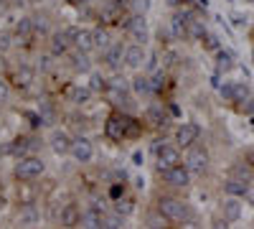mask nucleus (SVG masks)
<instances>
[{"instance_id":"f3484780","label":"nucleus","mask_w":254,"mask_h":229,"mask_svg":"<svg viewBox=\"0 0 254 229\" xmlns=\"http://www.w3.org/2000/svg\"><path fill=\"white\" fill-rule=\"evenodd\" d=\"M71 135L66 133V130H54L51 133V138H49V145H51V151L56 153V155H69L71 153Z\"/></svg>"},{"instance_id":"412c9836","label":"nucleus","mask_w":254,"mask_h":229,"mask_svg":"<svg viewBox=\"0 0 254 229\" xmlns=\"http://www.w3.org/2000/svg\"><path fill=\"white\" fill-rule=\"evenodd\" d=\"M221 214H224V219H226V222H237V219L242 217V204H239V196H229V194H226V199L221 201Z\"/></svg>"},{"instance_id":"39448f33","label":"nucleus","mask_w":254,"mask_h":229,"mask_svg":"<svg viewBox=\"0 0 254 229\" xmlns=\"http://www.w3.org/2000/svg\"><path fill=\"white\" fill-rule=\"evenodd\" d=\"M122 28L132 38V44H142V46L147 44V18H145V13H132L122 23Z\"/></svg>"},{"instance_id":"a19ab883","label":"nucleus","mask_w":254,"mask_h":229,"mask_svg":"<svg viewBox=\"0 0 254 229\" xmlns=\"http://www.w3.org/2000/svg\"><path fill=\"white\" fill-rule=\"evenodd\" d=\"M244 160L252 165V168H254V148H249V151H244Z\"/></svg>"},{"instance_id":"aec40b11","label":"nucleus","mask_w":254,"mask_h":229,"mask_svg":"<svg viewBox=\"0 0 254 229\" xmlns=\"http://www.w3.org/2000/svg\"><path fill=\"white\" fill-rule=\"evenodd\" d=\"M249 189H252V183L244 181V178H237V176H229L224 181V194H229V196L244 199V196H249Z\"/></svg>"},{"instance_id":"f03ea898","label":"nucleus","mask_w":254,"mask_h":229,"mask_svg":"<svg viewBox=\"0 0 254 229\" xmlns=\"http://www.w3.org/2000/svg\"><path fill=\"white\" fill-rule=\"evenodd\" d=\"M158 212H160L168 222H171V224H186L190 217H193L188 201L176 199V196H160V199H158Z\"/></svg>"},{"instance_id":"bb28decb","label":"nucleus","mask_w":254,"mask_h":229,"mask_svg":"<svg viewBox=\"0 0 254 229\" xmlns=\"http://www.w3.org/2000/svg\"><path fill=\"white\" fill-rule=\"evenodd\" d=\"M102 219H104V214L89 206L87 212H81V222H79V227H87V229H99V227H102Z\"/></svg>"},{"instance_id":"ea45409f","label":"nucleus","mask_w":254,"mask_h":229,"mask_svg":"<svg viewBox=\"0 0 254 229\" xmlns=\"http://www.w3.org/2000/svg\"><path fill=\"white\" fill-rule=\"evenodd\" d=\"M145 163V155H142V151H135L132 153V165H142Z\"/></svg>"},{"instance_id":"58836bf2","label":"nucleus","mask_w":254,"mask_h":229,"mask_svg":"<svg viewBox=\"0 0 254 229\" xmlns=\"http://www.w3.org/2000/svg\"><path fill=\"white\" fill-rule=\"evenodd\" d=\"M10 46H15L13 33H0V51H8Z\"/></svg>"},{"instance_id":"ddd939ff","label":"nucleus","mask_w":254,"mask_h":229,"mask_svg":"<svg viewBox=\"0 0 254 229\" xmlns=\"http://www.w3.org/2000/svg\"><path fill=\"white\" fill-rule=\"evenodd\" d=\"M92 97H94V92H92L89 84H71L66 89V99L71 102L74 107H87L92 102Z\"/></svg>"},{"instance_id":"c9c22d12","label":"nucleus","mask_w":254,"mask_h":229,"mask_svg":"<svg viewBox=\"0 0 254 229\" xmlns=\"http://www.w3.org/2000/svg\"><path fill=\"white\" fill-rule=\"evenodd\" d=\"M10 92H13L10 79H3V76H0V102H8V99H10Z\"/></svg>"},{"instance_id":"c03bdc74","label":"nucleus","mask_w":254,"mask_h":229,"mask_svg":"<svg viewBox=\"0 0 254 229\" xmlns=\"http://www.w3.org/2000/svg\"><path fill=\"white\" fill-rule=\"evenodd\" d=\"M66 3H79V0H66Z\"/></svg>"},{"instance_id":"79ce46f5","label":"nucleus","mask_w":254,"mask_h":229,"mask_svg":"<svg viewBox=\"0 0 254 229\" xmlns=\"http://www.w3.org/2000/svg\"><path fill=\"white\" fill-rule=\"evenodd\" d=\"M165 3L171 5V8H178V5H183V3H186V0H165Z\"/></svg>"},{"instance_id":"20e7f679","label":"nucleus","mask_w":254,"mask_h":229,"mask_svg":"<svg viewBox=\"0 0 254 229\" xmlns=\"http://www.w3.org/2000/svg\"><path fill=\"white\" fill-rule=\"evenodd\" d=\"M183 163L188 165V171L193 173V176H203L206 171H208V163H211V158H208V151L203 148V145H190V148H186V155H183Z\"/></svg>"},{"instance_id":"7ed1b4c3","label":"nucleus","mask_w":254,"mask_h":229,"mask_svg":"<svg viewBox=\"0 0 254 229\" xmlns=\"http://www.w3.org/2000/svg\"><path fill=\"white\" fill-rule=\"evenodd\" d=\"M46 173V160L31 153V155H23V158H18L15 165H13V176L15 181H36Z\"/></svg>"},{"instance_id":"6ab92c4d","label":"nucleus","mask_w":254,"mask_h":229,"mask_svg":"<svg viewBox=\"0 0 254 229\" xmlns=\"http://www.w3.org/2000/svg\"><path fill=\"white\" fill-rule=\"evenodd\" d=\"M33 79H36V72H33V67H28V64L15 67V72H13V76H10V81H13L15 89H28V87L33 84Z\"/></svg>"},{"instance_id":"4468645a","label":"nucleus","mask_w":254,"mask_h":229,"mask_svg":"<svg viewBox=\"0 0 254 229\" xmlns=\"http://www.w3.org/2000/svg\"><path fill=\"white\" fill-rule=\"evenodd\" d=\"M56 222H59V227H66V229L79 227V222H81V209H79L74 201L64 204V206H61V212L56 214Z\"/></svg>"},{"instance_id":"a878e982","label":"nucleus","mask_w":254,"mask_h":229,"mask_svg":"<svg viewBox=\"0 0 254 229\" xmlns=\"http://www.w3.org/2000/svg\"><path fill=\"white\" fill-rule=\"evenodd\" d=\"M69 61H71V69H74V72H89V69H92L89 54H84V51H79V49H74V54L69 51Z\"/></svg>"},{"instance_id":"f8f14e48","label":"nucleus","mask_w":254,"mask_h":229,"mask_svg":"<svg viewBox=\"0 0 254 229\" xmlns=\"http://www.w3.org/2000/svg\"><path fill=\"white\" fill-rule=\"evenodd\" d=\"M36 148H38V140H36L33 135H18V138L8 145V153L15 155V158H23V155L36 153Z\"/></svg>"},{"instance_id":"393cba45","label":"nucleus","mask_w":254,"mask_h":229,"mask_svg":"<svg viewBox=\"0 0 254 229\" xmlns=\"http://www.w3.org/2000/svg\"><path fill=\"white\" fill-rule=\"evenodd\" d=\"M130 87L137 97H153V84H150V76H145V74H137L135 79H130Z\"/></svg>"},{"instance_id":"1a4fd4ad","label":"nucleus","mask_w":254,"mask_h":229,"mask_svg":"<svg viewBox=\"0 0 254 229\" xmlns=\"http://www.w3.org/2000/svg\"><path fill=\"white\" fill-rule=\"evenodd\" d=\"M66 33L74 41V49L84 51V54H92L94 51V31L92 28H81V26H71L66 28Z\"/></svg>"},{"instance_id":"a211bd4d","label":"nucleus","mask_w":254,"mask_h":229,"mask_svg":"<svg viewBox=\"0 0 254 229\" xmlns=\"http://www.w3.org/2000/svg\"><path fill=\"white\" fill-rule=\"evenodd\" d=\"M145 59H147V54H145L142 44H130L125 49V67L127 69H142Z\"/></svg>"},{"instance_id":"7c9ffc66","label":"nucleus","mask_w":254,"mask_h":229,"mask_svg":"<svg viewBox=\"0 0 254 229\" xmlns=\"http://www.w3.org/2000/svg\"><path fill=\"white\" fill-rule=\"evenodd\" d=\"M165 81H168V74L165 72H153L150 74V84H153V92L155 94H163V89H165Z\"/></svg>"},{"instance_id":"0eeeda50","label":"nucleus","mask_w":254,"mask_h":229,"mask_svg":"<svg viewBox=\"0 0 254 229\" xmlns=\"http://www.w3.org/2000/svg\"><path fill=\"white\" fill-rule=\"evenodd\" d=\"M71 49H74V41H71V36L66 33V28H64V31H54V33L49 36V54H51V56H56V59L69 56Z\"/></svg>"},{"instance_id":"dca6fc26","label":"nucleus","mask_w":254,"mask_h":229,"mask_svg":"<svg viewBox=\"0 0 254 229\" xmlns=\"http://www.w3.org/2000/svg\"><path fill=\"white\" fill-rule=\"evenodd\" d=\"M125 49L127 46H122V44H112L107 51H102V64L112 72H120L125 64Z\"/></svg>"},{"instance_id":"2eb2a0df","label":"nucleus","mask_w":254,"mask_h":229,"mask_svg":"<svg viewBox=\"0 0 254 229\" xmlns=\"http://www.w3.org/2000/svg\"><path fill=\"white\" fill-rule=\"evenodd\" d=\"M155 158H158V171H163V168H171V165H178V163H183V158H181V151H178V145H163V148L155 153Z\"/></svg>"},{"instance_id":"423d86ee","label":"nucleus","mask_w":254,"mask_h":229,"mask_svg":"<svg viewBox=\"0 0 254 229\" xmlns=\"http://www.w3.org/2000/svg\"><path fill=\"white\" fill-rule=\"evenodd\" d=\"M160 176H163V181H165L168 186H173V189H188V186H190V178H193V173L188 171L186 163L171 165V168H163Z\"/></svg>"},{"instance_id":"4c0bfd02","label":"nucleus","mask_w":254,"mask_h":229,"mask_svg":"<svg viewBox=\"0 0 254 229\" xmlns=\"http://www.w3.org/2000/svg\"><path fill=\"white\" fill-rule=\"evenodd\" d=\"M168 224H171V222H168V219H165L160 212H158L155 217H150V219L145 222V227H168Z\"/></svg>"},{"instance_id":"c756f323","label":"nucleus","mask_w":254,"mask_h":229,"mask_svg":"<svg viewBox=\"0 0 254 229\" xmlns=\"http://www.w3.org/2000/svg\"><path fill=\"white\" fill-rule=\"evenodd\" d=\"M31 181H18V201L20 204H33L36 201V191L28 189Z\"/></svg>"},{"instance_id":"b1692460","label":"nucleus","mask_w":254,"mask_h":229,"mask_svg":"<svg viewBox=\"0 0 254 229\" xmlns=\"http://www.w3.org/2000/svg\"><path fill=\"white\" fill-rule=\"evenodd\" d=\"M92 31H94V51H99V54H102V51H107V49L115 44L110 28L104 26V23H102V26H97V28H92Z\"/></svg>"},{"instance_id":"473e14b6","label":"nucleus","mask_w":254,"mask_h":229,"mask_svg":"<svg viewBox=\"0 0 254 229\" xmlns=\"http://www.w3.org/2000/svg\"><path fill=\"white\" fill-rule=\"evenodd\" d=\"M102 227L104 229H120V227H125V217L122 214H104V219H102Z\"/></svg>"},{"instance_id":"37998d69","label":"nucleus","mask_w":254,"mask_h":229,"mask_svg":"<svg viewBox=\"0 0 254 229\" xmlns=\"http://www.w3.org/2000/svg\"><path fill=\"white\" fill-rule=\"evenodd\" d=\"M79 3H84V5H87V3H92V0H79Z\"/></svg>"},{"instance_id":"e433bc0d","label":"nucleus","mask_w":254,"mask_h":229,"mask_svg":"<svg viewBox=\"0 0 254 229\" xmlns=\"http://www.w3.org/2000/svg\"><path fill=\"white\" fill-rule=\"evenodd\" d=\"M130 10L132 13H147L150 10V0H130Z\"/></svg>"},{"instance_id":"2f4dec72","label":"nucleus","mask_w":254,"mask_h":229,"mask_svg":"<svg viewBox=\"0 0 254 229\" xmlns=\"http://www.w3.org/2000/svg\"><path fill=\"white\" fill-rule=\"evenodd\" d=\"M231 61H234V59H231V54H229V51H224V49H219V51H216V69H219V72H229L231 67H234Z\"/></svg>"},{"instance_id":"cd10ccee","label":"nucleus","mask_w":254,"mask_h":229,"mask_svg":"<svg viewBox=\"0 0 254 229\" xmlns=\"http://www.w3.org/2000/svg\"><path fill=\"white\" fill-rule=\"evenodd\" d=\"M112 204H115V206H112V212L122 214L125 219H127V217H130V214L135 212V201H132V199H127V196H120V199H115Z\"/></svg>"},{"instance_id":"4be33fe9","label":"nucleus","mask_w":254,"mask_h":229,"mask_svg":"<svg viewBox=\"0 0 254 229\" xmlns=\"http://www.w3.org/2000/svg\"><path fill=\"white\" fill-rule=\"evenodd\" d=\"M221 97L226 102H244V97H249V87L239 84V81H231V84L221 87Z\"/></svg>"},{"instance_id":"72a5a7b5","label":"nucleus","mask_w":254,"mask_h":229,"mask_svg":"<svg viewBox=\"0 0 254 229\" xmlns=\"http://www.w3.org/2000/svg\"><path fill=\"white\" fill-rule=\"evenodd\" d=\"M33 33H36V36H49V20L41 18V15H36V18H33Z\"/></svg>"},{"instance_id":"9d476101","label":"nucleus","mask_w":254,"mask_h":229,"mask_svg":"<svg viewBox=\"0 0 254 229\" xmlns=\"http://www.w3.org/2000/svg\"><path fill=\"white\" fill-rule=\"evenodd\" d=\"M176 145L178 148H190L193 143H198V138H201V128L196 122H181L178 128H176Z\"/></svg>"},{"instance_id":"5701e85b","label":"nucleus","mask_w":254,"mask_h":229,"mask_svg":"<svg viewBox=\"0 0 254 229\" xmlns=\"http://www.w3.org/2000/svg\"><path fill=\"white\" fill-rule=\"evenodd\" d=\"M41 219L38 214V206L36 201L33 204H20V212H18V224H23V227H36Z\"/></svg>"},{"instance_id":"9b49d317","label":"nucleus","mask_w":254,"mask_h":229,"mask_svg":"<svg viewBox=\"0 0 254 229\" xmlns=\"http://www.w3.org/2000/svg\"><path fill=\"white\" fill-rule=\"evenodd\" d=\"M142 117H145V122L150 125V128H155V130H163L168 122V110H165V105L163 102H153V105H147L145 107V112H142Z\"/></svg>"},{"instance_id":"f704fd0d","label":"nucleus","mask_w":254,"mask_h":229,"mask_svg":"<svg viewBox=\"0 0 254 229\" xmlns=\"http://www.w3.org/2000/svg\"><path fill=\"white\" fill-rule=\"evenodd\" d=\"M201 41H203V49H206V51H214V54H216V51L221 49V44H219V38H216L214 33H206V36H203Z\"/></svg>"},{"instance_id":"c85d7f7f","label":"nucleus","mask_w":254,"mask_h":229,"mask_svg":"<svg viewBox=\"0 0 254 229\" xmlns=\"http://www.w3.org/2000/svg\"><path fill=\"white\" fill-rule=\"evenodd\" d=\"M89 87H92V92H94V94H99V92H107V87H110V79L104 76V74H99V72H94V74L89 76Z\"/></svg>"},{"instance_id":"6e6552de","label":"nucleus","mask_w":254,"mask_h":229,"mask_svg":"<svg viewBox=\"0 0 254 229\" xmlns=\"http://www.w3.org/2000/svg\"><path fill=\"white\" fill-rule=\"evenodd\" d=\"M79 165H84V163H92V158H94V145H92V140L89 138H84V135H76L74 140H71V153H69Z\"/></svg>"},{"instance_id":"f257e3e1","label":"nucleus","mask_w":254,"mask_h":229,"mask_svg":"<svg viewBox=\"0 0 254 229\" xmlns=\"http://www.w3.org/2000/svg\"><path fill=\"white\" fill-rule=\"evenodd\" d=\"M142 135V122L137 117H132L130 112L115 110L107 120H104V138L112 143H122V140H135Z\"/></svg>"}]
</instances>
